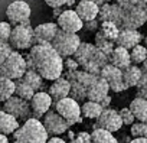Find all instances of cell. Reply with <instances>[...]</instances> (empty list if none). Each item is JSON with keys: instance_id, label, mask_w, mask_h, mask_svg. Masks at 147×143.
Returning <instances> with one entry per match:
<instances>
[{"instance_id": "cell-1", "label": "cell", "mask_w": 147, "mask_h": 143, "mask_svg": "<svg viewBox=\"0 0 147 143\" xmlns=\"http://www.w3.org/2000/svg\"><path fill=\"white\" fill-rule=\"evenodd\" d=\"M26 62L28 68L38 71L46 81H55L62 77L63 58L56 52L52 43L33 45L26 55Z\"/></svg>"}, {"instance_id": "cell-2", "label": "cell", "mask_w": 147, "mask_h": 143, "mask_svg": "<svg viewBox=\"0 0 147 143\" xmlns=\"http://www.w3.org/2000/svg\"><path fill=\"white\" fill-rule=\"evenodd\" d=\"M74 56L87 73L95 75H100L102 66H105L108 64L107 61H110L105 54H102L95 45L91 43H81L78 51L74 54Z\"/></svg>"}, {"instance_id": "cell-3", "label": "cell", "mask_w": 147, "mask_h": 143, "mask_svg": "<svg viewBox=\"0 0 147 143\" xmlns=\"http://www.w3.org/2000/svg\"><path fill=\"white\" fill-rule=\"evenodd\" d=\"M13 137L25 143H46L49 140V133L39 119L30 117L13 133Z\"/></svg>"}, {"instance_id": "cell-4", "label": "cell", "mask_w": 147, "mask_h": 143, "mask_svg": "<svg viewBox=\"0 0 147 143\" xmlns=\"http://www.w3.org/2000/svg\"><path fill=\"white\" fill-rule=\"evenodd\" d=\"M28 71L26 56H23L19 51L13 49L12 54L6 58V61L0 65V75L7 77L10 80H19Z\"/></svg>"}, {"instance_id": "cell-5", "label": "cell", "mask_w": 147, "mask_h": 143, "mask_svg": "<svg viewBox=\"0 0 147 143\" xmlns=\"http://www.w3.org/2000/svg\"><path fill=\"white\" fill-rule=\"evenodd\" d=\"M9 43L16 51H26L35 45V28H32L30 20L13 26Z\"/></svg>"}, {"instance_id": "cell-6", "label": "cell", "mask_w": 147, "mask_h": 143, "mask_svg": "<svg viewBox=\"0 0 147 143\" xmlns=\"http://www.w3.org/2000/svg\"><path fill=\"white\" fill-rule=\"evenodd\" d=\"M81 39L78 36V33H72V32H65L61 30L56 33L55 39L52 41V46L56 49V52L62 56V58H69L75 54L81 45Z\"/></svg>"}, {"instance_id": "cell-7", "label": "cell", "mask_w": 147, "mask_h": 143, "mask_svg": "<svg viewBox=\"0 0 147 143\" xmlns=\"http://www.w3.org/2000/svg\"><path fill=\"white\" fill-rule=\"evenodd\" d=\"M53 106H55V110L69 123V126H74L82 121L81 106H80V101H77L75 98L65 97L59 101H55Z\"/></svg>"}, {"instance_id": "cell-8", "label": "cell", "mask_w": 147, "mask_h": 143, "mask_svg": "<svg viewBox=\"0 0 147 143\" xmlns=\"http://www.w3.org/2000/svg\"><path fill=\"white\" fill-rule=\"evenodd\" d=\"M3 110L10 113L12 116H15L18 120H28V119L33 117L30 103L28 100L18 97L16 94L12 96L7 101L3 103Z\"/></svg>"}, {"instance_id": "cell-9", "label": "cell", "mask_w": 147, "mask_h": 143, "mask_svg": "<svg viewBox=\"0 0 147 143\" xmlns=\"http://www.w3.org/2000/svg\"><path fill=\"white\" fill-rule=\"evenodd\" d=\"M30 15H32V9L25 0H15L6 7V18L13 26L29 22Z\"/></svg>"}, {"instance_id": "cell-10", "label": "cell", "mask_w": 147, "mask_h": 143, "mask_svg": "<svg viewBox=\"0 0 147 143\" xmlns=\"http://www.w3.org/2000/svg\"><path fill=\"white\" fill-rule=\"evenodd\" d=\"M100 77H102L108 83L110 90H113L114 93H121V91H125L128 88L124 83V78H123V69L114 66L110 62L105 66H102Z\"/></svg>"}, {"instance_id": "cell-11", "label": "cell", "mask_w": 147, "mask_h": 143, "mask_svg": "<svg viewBox=\"0 0 147 143\" xmlns=\"http://www.w3.org/2000/svg\"><path fill=\"white\" fill-rule=\"evenodd\" d=\"M56 23L61 30L65 32H72V33H78L81 29H84V20L80 18L75 9H65L58 18Z\"/></svg>"}, {"instance_id": "cell-12", "label": "cell", "mask_w": 147, "mask_h": 143, "mask_svg": "<svg viewBox=\"0 0 147 143\" xmlns=\"http://www.w3.org/2000/svg\"><path fill=\"white\" fill-rule=\"evenodd\" d=\"M123 120L120 117V113L114 108H104L102 113L100 114V117L95 120V124H94V129H104V130H108V131H118L121 127H123Z\"/></svg>"}, {"instance_id": "cell-13", "label": "cell", "mask_w": 147, "mask_h": 143, "mask_svg": "<svg viewBox=\"0 0 147 143\" xmlns=\"http://www.w3.org/2000/svg\"><path fill=\"white\" fill-rule=\"evenodd\" d=\"M45 129L48 130L49 136H59L63 134L65 131H68V129L71 127L69 123L56 111V110H49L42 120Z\"/></svg>"}, {"instance_id": "cell-14", "label": "cell", "mask_w": 147, "mask_h": 143, "mask_svg": "<svg viewBox=\"0 0 147 143\" xmlns=\"http://www.w3.org/2000/svg\"><path fill=\"white\" fill-rule=\"evenodd\" d=\"M29 103H30V107H32L33 117L40 119L51 110V107L53 104V98L46 91H36Z\"/></svg>"}, {"instance_id": "cell-15", "label": "cell", "mask_w": 147, "mask_h": 143, "mask_svg": "<svg viewBox=\"0 0 147 143\" xmlns=\"http://www.w3.org/2000/svg\"><path fill=\"white\" fill-rule=\"evenodd\" d=\"M146 22H147V12L143 5H138L125 12L121 25L123 28H127V29H138Z\"/></svg>"}, {"instance_id": "cell-16", "label": "cell", "mask_w": 147, "mask_h": 143, "mask_svg": "<svg viewBox=\"0 0 147 143\" xmlns=\"http://www.w3.org/2000/svg\"><path fill=\"white\" fill-rule=\"evenodd\" d=\"M58 32H59L58 23L46 22V23L38 25L35 28V45L36 43H52Z\"/></svg>"}, {"instance_id": "cell-17", "label": "cell", "mask_w": 147, "mask_h": 143, "mask_svg": "<svg viewBox=\"0 0 147 143\" xmlns=\"http://www.w3.org/2000/svg\"><path fill=\"white\" fill-rule=\"evenodd\" d=\"M108 91H110V85L108 83L102 78V77H97L95 81L88 87L87 90V98L91 100V101H97V103H101L107 96H108Z\"/></svg>"}, {"instance_id": "cell-18", "label": "cell", "mask_w": 147, "mask_h": 143, "mask_svg": "<svg viewBox=\"0 0 147 143\" xmlns=\"http://www.w3.org/2000/svg\"><path fill=\"white\" fill-rule=\"evenodd\" d=\"M100 5L95 3L94 0H80L75 6L77 13L84 22H90L94 19H98L100 15Z\"/></svg>"}, {"instance_id": "cell-19", "label": "cell", "mask_w": 147, "mask_h": 143, "mask_svg": "<svg viewBox=\"0 0 147 143\" xmlns=\"http://www.w3.org/2000/svg\"><path fill=\"white\" fill-rule=\"evenodd\" d=\"M124 15L125 12L117 5H113V3H104L102 7L100 9V22H105V20H110V22H115L117 25H121L123 23V19H124Z\"/></svg>"}, {"instance_id": "cell-20", "label": "cell", "mask_w": 147, "mask_h": 143, "mask_svg": "<svg viewBox=\"0 0 147 143\" xmlns=\"http://www.w3.org/2000/svg\"><path fill=\"white\" fill-rule=\"evenodd\" d=\"M141 41H143V35L137 29L123 28V29H120V33H118L117 41H115V45L123 46V48H127V49H133Z\"/></svg>"}, {"instance_id": "cell-21", "label": "cell", "mask_w": 147, "mask_h": 143, "mask_svg": "<svg viewBox=\"0 0 147 143\" xmlns=\"http://www.w3.org/2000/svg\"><path fill=\"white\" fill-rule=\"evenodd\" d=\"M51 97L53 98V103L55 101H59L65 97H69V93H71V81L68 78H63V77H59L58 80L52 81L51 87H49V91Z\"/></svg>"}, {"instance_id": "cell-22", "label": "cell", "mask_w": 147, "mask_h": 143, "mask_svg": "<svg viewBox=\"0 0 147 143\" xmlns=\"http://www.w3.org/2000/svg\"><path fill=\"white\" fill-rule=\"evenodd\" d=\"M110 64H113L114 66L120 68V69H125L128 68L133 62H131V55H130V49L123 48V46H115L114 51L111 52L110 58H108Z\"/></svg>"}, {"instance_id": "cell-23", "label": "cell", "mask_w": 147, "mask_h": 143, "mask_svg": "<svg viewBox=\"0 0 147 143\" xmlns=\"http://www.w3.org/2000/svg\"><path fill=\"white\" fill-rule=\"evenodd\" d=\"M19 127H20V123L15 116H12L10 113L5 110H0V133L9 136V134H13Z\"/></svg>"}, {"instance_id": "cell-24", "label": "cell", "mask_w": 147, "mask_h": 143, "mask_svg": "<svg viewBox=\"0 0 147 143\" xmlns=\"http://www.w3.org/2000/svg\"><path fill=\"white\" fill-rule=\"evenodd\" d=\"M123 78H124V83L128 88L130 87H137L140 80L143 78V71L138 65L131 64L128 68L123 69Z\"/></svg>"}, {"instance_id": "cell-25", "label": "cell", "mask_w": 147, "mask_h": 143, "mask_svg": "<svg viewBox=\"0 0 147 143\" xmlns=\"http://www.w3.org/2000/svg\"><path fill=\"white\" fill-rule=\"evenodd\" d=\"M130 110L136 116V120L138 121H147V100L143 97H136L130 103Z\"/></svg>"}, {"instance_id": "cell-26", "label": "cell", "mask_w": 147, "mask_h": 143, "mask_svg": "<svg viewBox=\"0 0 147 143\" xmlns=\"http://www.w3.org/2000/svg\"><path fill=\"white\" fill-rule=\"evenodd\" d=\"M16 91V81L0 75V103L7 101Z\"/></svg>"}, {"instance_id": "cell-27", "label": "cell", "mask_w": 147, "mask_h": 143, "mask_svg": "<svg viewBox=\"0 0 147 143\" xmlns=\"http://www.w3.org/2000/svg\"><path fill=\"white\" fill-rule=\"evenodd\" d=\"M102 110H104V107L101 106V103L91 101V100L85 101V103L81 106L82 117H85V119H90V120H91V119L97 120V119L100 117V114L102 113Z\"/></svg>"}, {"instance_id": "cell-28", "label": "cell", "mask_w": 147, "mask_h": 143, "mask_svg": "<svg viewBox=\"0 0 147 143\" xmlns=\"http://www.w3.org/2000/svg\"><path fill=\"white\" fill-rule=\"evenodd\" d=\"M22 80L26 81L35 91H43L42 88H43V81H45V78L38 73V71L28 68V71L25 73V75L22 77Z\"/></svg>"}, {"instance_id": "cell-29", "label": "cell", "mask_w": 147, "mask_h": 143, "mask_svg": "<svg viewBox=\"0 0 147 143\" xmlns=\"http://www.w3.org/2000/svg\"><path fill=\"white\" fill-rule=\"evenodd\" d=\"M91 143H118L113 131L104 129H94L91 133Z\"/></svg>"}, {"instance_id": "cell-30", "label": "cell", "mask_w": 147, "mask_h": 143, "mask_svg": "<svg viewBox=\"0 0 147 143\" xmlns=\"http://www.w3.org/2000/svg\"><path fill=\"white\" fill-rule=\"evenodd\" d=\"M100 32L102 33V36H105L107 39L115 42L117 38H118V33H120V25H117L115 22H110V20H105V22H100Z\"/></svg>"}, {"instance_id": "cell-31", "label": "cell", "mask_w": 147, "mask_h": 143, "mask_svg": "<svg viewBox=\"0 0 147 143\" xmlns=\"http://www.w3.org/2000/svg\"><path fill=\"white\" fill-rule=\"evenodd\" d=\"M35 93H36V91H35V90H33L26 81H23L22 78L16 80V91H15V94H16L18 97L30 101L32 97L35 96Z\"/></svg>"}, {"instance_id": "cell-32", "label": "cell", "mask_w": 147, "mask_h": 143, "mask_svg": "<svg viewBox=\"0 0 147 143\" xmlns=\"http://www.w3.org/2000/svg\"><path fill=\"white\" fill-rule=\"evenodd\" d=\"M95 46H97L102 54H105V55L110 58L111 52L114 51V48H115L117 45H115V42H113V41L107 39L105 36H102V33H101V32H98V33H97V36H95Z\"/></svg>"}, {"instance_id": "cell-33", "label": "cell", "mask_w": 147, "mask_h": 143, "mask_svg": "<svg viewBox=\"0 0 147 143\" xmlns=\"http://www.w3.org/2000/svg\"><path fill=\"white\" fill-rule=\"evenodd\" d=\"M130 55H131V62L134 65H143L147 61V46L138 43L133 49H130Z\"/></svg>"}, {"instance_id": "cell-34", "label": "cell", "mask_w": 147, "mask_h": 143, "mask_svg": "<svg viewBox=\"0 0 147 143\" xmlns=\"http://www.w3.org/2000/svg\"><path fill=\"white\" fill-rule=\"evenodd\" d=\"M130 133L133 137H147V121H138L131 124Z\"/></svg>"}, {"instance_id": "cell-35", "label": "cell", "mask_w": 147, "mask_h": 143, "mask_svg": "<svg viewBox=\"0 0 147 143\" xmlns=\"http://www.w3.org/2000/svg\"><path fill=\"white\" fill-rule=\"evenodd\" d=\"M12 29L13 26L10 22H0V42H9Z\"/></svg>"}, {"instance_id": "cell-36", "label": "cell", "mask_w": 147, "mask_h": 143, "mask_svg": "<svg viewBox=\"0 0 147 143\" xmlns=\"http://www.w3.org/2000/svg\"><path fill=\"white\" fill-rule=\"evenodd\" d=\"M118 113H120V117H121V120H123V124L131 126L133 123H136V116L133 114V111L130 110V107H124V108H121Z\"/></svg>"}, {"instance_id": "cell-37", "label": "cell", "mask_w": 147, "mask_h": 143, "mask_svg": "<svg viewBox=\"0 0 147 143\" xmlns=\"http://www.w3.org/2000/svg\"><path fill=\"white\" fill-rule=\"evenodd\" d=\"M12 51L13 48L9 42H0V65L6 61V58L12 54Z\"/></svg>"}, {"instance_id": "cell-38", "label": "cell", "mask_w": 147, "mask_h": 143, "mask_svg": "<svg viewBox=\"0 0 147 143\" xmlns=\"http://www.w3.org/2000/svg\"><path fill=\"white\" fill-rule=\"evenodd\" d=\"M117 2H118V6H120L124 12H127V10H130V9L138 6V5L141 3V0H117Z\"/></svg>"}, {"instance_id": "cell-39", "label": "cell", "mask_w": 147, "mask_h": 143, "mask_svg": "<svg viewBox=\"0 0 147 143\" xmlns=\"http://www.w3.org/2000/svg\"><path fill=\"white\" fill-rule=\"evenodd\" d=\"M137 97H143L147 100V77H144V75L137 85Z\"/></svg>"}, {"instance_id": "cell-40", "label": "cell", "mask_w": 147, "mask_h": 143, "mask_svg": "<svg viewBox=\"0 0 147 143\" xmlns=\"http://www.w3.org/2000/svg\"><path fill=\"white\" fill-rule=\"evenodd\" d=\"M63 68H68V73H72V71H77L80 68V64L77 59L63 58Z\"/></svg>"}, {"instance_id": "cell-41", "label": "cell", "mask_w": 147, "mask_h": 143, "mask_svg": "<svg viewBox=\"0 0 147 143\" xmlns=\"http://www.w3.org/2000/svg\"><path fill=\"white\" fill-rule=\"evenodd\" d=\"M72 143H91V134L87 131H81L77 134V137L72 139Z\"/></svg>"}, {"instance_id": "cell-42", "label": "cell", "mask_w": 147, "mask_h": 143, "mask_svg": "<svg viewBox=\"0 0 147 143\" xmlns=\"http://www.w3.org/2000/svg\"><path fill=\"white\" fill-rule=\"evenodd\" d=\"M42 2H43L45 5H48L49 7L56 9V7H63L66 0H42Z\"/></svg>"}, {"instance_id": "cell-43", "label": "cell", "mask_w": 147, "mask_h": 143, "mask_svg": "<svg viewBox=\"0 0 147 143\" xmlns=\"http://www.w3.org/2000/svg\"><path fill=\"white\" fill-rule=\"evenodd\" d=\"M100 25H101V23H98V20H97V19L90 20V22H84V28H85L88 32H94V30L100 29Z\"/></svg>"}, {"instance_id": "cell-44", "label": "cell", "mask_w": 147, "mask_h": 143, "mask_svg": "<svg viewBox=\"0 0 147 143\" xmlns=\"http://www.w3.org/2000/svg\"><path fill=\"white\" fill-rule=\"evenodd\" d=\"M46 143H66V142L63 139H61L59 136H52V137H49V140Z\"/></svg>"}, {"instance_id": "cell-45", "label": "cell", "mask_w": 147, "mask_h": 143, "mask_svg": "<svg viewBox=\"0 0 147 143\" xmlns=\"http://www.w3.org/2000/svg\"><path fill=\"white\" fill-rule=\"evenodd\" d=\"M110 104H111V97H110V96H107V97L101 101V106H102L104 108H107V107H110Z\"/></svg>"}, {"instance_id": "cell-46", "label": "cell", "mask_w": 147, "mask_h": 143, "mask_svg": "<svg viewBox=\"0 0 147 143\" xmlns=\"http://www.w3.org/2000/svg\"><path fill=\"white\" fill-rule=\"evenodd\" d=\"M130 143H147V137H133Z\"/></svg>"}, {"instance_id": "cell-47", "label": "cell", "mask_w": 147, "mask_h": 143, "mask_svg": "<svg viewBox=\"0 0 147 143\" xmlns=\"http://www.w3.org/2000/svg\"><path fill=\"white\" fill-rule=\"evenodd\" d=\"M65 6L69 9V7H72V6H77V0H66L65 2Z\"/></svg>"}, {"instance_id": "cell-48", "label": "cell", "mask_w": 147, "mask_h": 143, "mask_svg": "<svg viewBox=\"0 0 147 143\" xmlns=\"http://www.w3.org/2000/svg\"><path fill=\"white\" fill-rule=\"evenodd\" d=\"M0 143H10V142H9V139H7V134L0 133Z\"/></svg>"}, {"instance_id": "cell-49", "label": "cell", "mask_w": 147, "mask_h": 143, "mask_svg": "<svg viewBox=\"0 0 147 143\" xmlns=\"http://www.w3.org/2000/svg\"><path fill=\"white\" fill-rule=\"evenodd\" d=\"M141 71H143V75H144V77H147V61L143 64V66H141Z\"/></svg>"}, {"instance_id": "cell-50", "label": "cell", "mask_w": 147, "mask_h": 143, "mask_svg": "<svg viewBox=\"0 0 147 143\" xmlns=\"http://www.w3.org/2000/svg\"><path fill=\"white\" fill-rule=\"evenodd\" d=\"M104 3H110V2H117V0H102Z\"/></svg>"}, {"instance_id": "cell-51", "label": "cell", "mask_w": 147, "mask_h": 143, "mask_svg": "<svg viewBox=\"0 0 147 143\" xmlns=\"http://www.w3.org/2000/svg\"><path fill=\"white\" fill-rule=\"evenodd\" d=\"M12 143H25V142H22V140H16V139H15V142H12Z\"/></svg>"}, {"instance_id": "cell-52", "label": "cell", "mask_w": 147, "mask_h": 143, "mask_svg": "<svg viewBox=\"0 0 147 143\" xmlns=\"http://www.w3.org/2000/svg\"><path fill=\"white\" fill-rule=\"evenodd\" d=\"M146 46H147V38H146Z\"/></svg>"}, {"instance_id": "cell-53", "label": "cell", "mask_w": 147, "mask_h": 143, "mask_svg": "<svg viewBox=\"0 0 147 143\" xmlns=\"http://www.w3.org/2000/svg\"><path fill=\"white\" fill-rule=\"evenodd\" d=\"M146 12H147V9H146Z\"/></svg>"}]
</instances>
